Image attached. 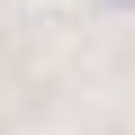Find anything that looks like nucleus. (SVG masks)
I'll list each match as a JSON object with an SVG mask.
<instances>
[{"label":"nucleus","mask_w":135,"mask_h":135,"mask_svg":"<svg viewBox=\"0 0 135 135\" xmlns=\"http://www.w3.org/2000/svg\"><path fill=\"white\" fill-rule=\"evenodd\" d=\"M99 9H135V0H99Z\"/></svg>","instance_id":"nucleus-1"}]
</instances>
